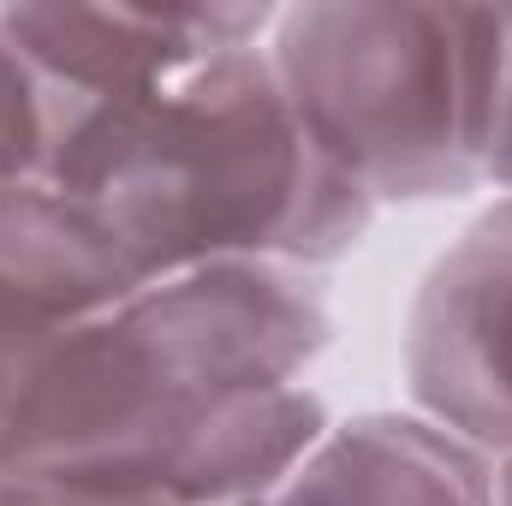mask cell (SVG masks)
Segmentation results:
<instances>
[{"mask_svg": "<svg viewBox=\"0 0 512 506\" xmlns=\"http://www.w3.org/2000/svg\"><path fill=\"white\" fill-rule=\"evenodd\" d=\"M48 185L84 197L143 280L209 262L328 268L364 245L376 197L316 143L262 42L221 48L96 114L54 149Z\"/></svg>", "mask_w": 512, "mask_h": 506, "instance_id": "6da1fadb", "label": "cell"}, {"mask_svg": "<svg viewBox=\"0 0 512 506\" xmlns=\"http://www.w3.org/2000/svg\"><path fill=\"white\" fill-rule=\"evenodd\" d=\"M328 328L322 280L292 262L143 280L36 358L0 417V477L143 501L197 417L245 387L298 381Z\"/></svg>", "mask_w": 512, "mask_h": 506, "instance_id": "7a4b0ae2", "label": "cell"}, {"mask_svg": "<svg viewBox=\"0 0 512 506\" xmlns=\"http://www.w3.org/2000/svg\"><path fill=\"white\" fill-rule=\"evenodd\" d=\"M268 60L316 143L382 203L489 191L507 6L304 0L274 12Z\"/></svg>", "mask_w": 512, "mask_h": 506, "instance_id": "3957f363", "label": "cell"}, {"mask_svg": "<svg viewBox=\"0 0 512 506\" xmlns=\"http://www.w3.org/2000/svg\"><path fill=\"white\" fill-rule=\"evenodd\" d=\"M268 30L274 6H0V36L48 102V167L84 120L131 108L197 60Z\"/></svg>", "mask_w": 512, "mask_h": 506, "instance_id": "277c9868", "label": "cell"}, {"mask_svg": "<svg viewBox=\"0 0 512 506\" xmlns=\"http://www.w3.org/2000/svg\"><path fill=\"white\" fill-rule=\"evenodd\" d=\"M417 417L512 459V197H495L429 262L405 316Z\"/></svg>", "mask_w": 512, "mask_h": 506, "instance_id": "5b68a950", "label": "cell"}, {"mask_svg": "<svg viewBox=\"0 0 512 506\" xmlns=\"http://www.w3.org/2000/svg\"><path fill=\"white\" fill-rule=\"evenodd\" d=\"M143 286L108 221L60 185L0 191V417L36 358Z\"/></svg>", "mask_w": 512, "mask_h": 506, "instance_id": "8992f818", "label": "cell"}, {"mask_svg": "<svg viewBox=\"0 0 512 506\" xmlns=\"http://www.w3.org/2000/svg\"><path fill=\"white\" fill-rule=\"evenodd\" d=\"M268 506H495V459L417 411L328 423Z\"/></svg>", "mask_w": 512, "mask_h": 506, "instance_id": "52a82bcc", "label": "cell"}, {"mask_svg": "<svg viewBox=\"0 0 512 506\" xmlns=\"http://www.w3.org/2000/svg\"><path fill=\"white\" fill-rule=\"evenodd\" d=\"M12 185H48V102L0 36V191Z\"/></svg>", "mask_w": 512, "mask_h": 506, "instance_id": "ba28073f", "label": "cell"}, {"mask_svg": "<svg viewBox=\"0 0 512 506\" xmlns=\"http://www.w3.org/2000/svg\"><path fill=\"white\" fill-rule=\"evenodd\" d=\"M0 506H143V501H114V495L60 489V483H30V477H0Z\"/></svg>", "mask_w": 512, "mask_h": 506, "instance_id": "9c48e42d", "label": "cell"}]
</instances>
